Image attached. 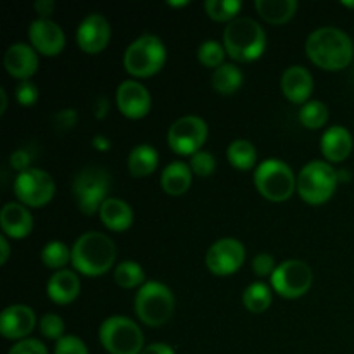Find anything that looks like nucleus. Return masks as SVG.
I'll return each instance as SVG.
<instances>
[{"label":"nucleus","instance_id":"nucleus-1","mask_svg":"<svg viewBox=\"0 0 354 354\" xmlns=\"http://www.w3.org/2000/svg\"><path fill=\"white\" fill-rule=\"evenodd\" d=\"M304 50L310 61L325 71H341L351 64L354 57L351 37L335 26H322L311 31Z\"/></svg>","mask_w":354,"mask_h":354},{"label":"nucleus","instance_id":"nucleus-2","mask_svg":"<svg viewBox=\"0 0 354 354\" xmlns=\"http://www.w3.org/2000/svg\"><path fill=\"white\" fill-rule=\"evenodd\" d=\"M116 261V244L102 232L80 235L71 248V265L85 277L106 275Z\"/></svg>","mask_w":354,"mask_h":354},{"label":"nucleus","instance_id":"nucleus-3","mask_svg":"<svg viewBox=\"0 0 354 354\" xmlns=\"http://www.w3.org/2000/svg\"><path fill=\"white\" fill-rule=\"evenodd\" d=\"M223 47L234 61H258L266 50V33L258 21L241 16L225 28Z\"/></svg>","mask_w":354,"mask_h":354},{"label":"nucleus","instance_id":"nucleus-4","mask_svg":"<svg viewBox=\"0 0 354 354\" xmlns=\"http://www.w3.org/2000/svg\"><path fill=\"white\" fill-rule=\"evenodd\" d=\"M168 52L165 44L156 35H142L127 47L123 64L128 75L135 78H151L165 66Z\"/></svg>","mask_w":354,"mask_h":354},{"label":"nucleus","instance_id":"nucleus-5","mask_svg":"<svg viewBox=\"0 0 354 354\" xmlns=\"http://www.w3.org/2000/svg\"><path fill=\"white\" fill-rule=\"evenodd\" d=\"M175 313V296L161 282H145L135 294V315L147 327L168 324Z\"/></svg>","mask_w":354,"mask_h":354},{"label":"nucleus","instance_id":"nucleus-6","mask_svg":"<svg viewBox=\"0 0 354 354\" xmlns=\"http://www.w3.org/2000/svg\"><path fill=\"white\" fill-rule=\"evenodd\" d=\"M254 185L265 199L283 203L297 190V176L287 162L280 159H266L256 166Z\"/></svg>","mask_w":354,"mask_h":354},{"label":"nucleus","instance_id":"nucleus-7","mask_svg":"<svg viewBox=\"0 0 354 354\" xmlns=\"http://www.w3.org/2000/svg\"><path fill=\"white\" fill-rule=\"evenodd\" d=\"M339 185L337 169L327 161H311L297 175V194L311 206L325 204Z\"/></svg>","mask_w":354,"mask_h":354},{"label":"nucleus","instance_id":"nucleus-8","mask_svg":"<svg viewBox=\"0 0 354 354\" xmlns=\"http://www.w3.org/2000/svg\"><path fill=\"white\" fill-rule=\"evenodd\" d=\"M99 341L109 354H140L144 334L131 318L114 315L106 318L99 328Z\"/></svg>","mask_w":354,"mask_h":354},{"label":"nucleus","instance_id":"nucleus-9","mask_svg":"<svg viewBox=\"0 0 354 354\" xmlns=\"http://www.w3.org/2000/svg\"><path fill=\"white\" fill-rule=\"evenodd\" d=\"M109 189L111 176L106 169L97 168V166L82 169L73 183V194H75L78 209L86 216L99 213L102 204L109 199L107 197Z\"/></svg>","mask_w":354,"mask_h":354},{"label":"nucleus","instance_id":"nucleus-10","mask_svg":"<svg viewBox=\"0 0 354 354\" xmlns=\"http://www.w3.org/2000/svg\"><path fill=\"white\" fill-rule=\"evenodd\" d=\"M313 286V272L310 265L301 259H287L280 263L270 277V287L273 292L286 299H297L308 294Z\"/></svg>","mask_w":354,"mask_h":354},{"label":"nucleus","instance_id":"nucleus-11","mask_svg":"<svg viewBox=\"0 0 354 354\" xmlns=\"http://www.w3.org/2000/svg\"><path fill=\"white\" fill-rule=\"evenodd\" d=\"M209 130L203 118L194 116H182L168 130V145L175 154L178 156H190L192 158L196 152L203 151V145L206 144V138Z\"/></svg>","mask_w":354,"mask_h":354},{"label":"nucleus","instance_id":"nucleus-12","mask_svg":"<svg viewBox=\"0 0 354 354\" xmlns=\"http://www.w3.org/2000/svg\"><path fill=\"white\" fill-rule=\"evenodd\" d=\"M14 194L26 207H41L55 196V182L50 173L40 168H30L14 180Z\"/></svg>","mask_w":354,"mask_h":354},{"label":"nucleus","instance_id":"nucleus-13","mask_svg":"<svg viewBox=\"0 0 354 354\" xmlns=\"http://www.w3.org/2000/svg\"><path fill=\"white\" fill-rule=\"evenodd\" d=\"M245 261V248L232 237L220 239L206 252V266L213 275L228 277L242 268Z\"/></svg>","mask_w":354,"mask_h":354},{"label":"nucleus","instance_id":"nucleus-14","mask_svg":"<svg viewBox=\"0 0 354 354\" xmlns=\"http://www.w3.org/2000/svg\"><path fill=\"white\" fill-rule=\"evenodd\" d=\"M116 106L123 116L130 120H142L151 111L152 97L140 82L124 80L116 90Z\"/></svg>","mask_w":354,"mask_h":354},{"label":"nucleus","instance_id":"nucleus-15","mask_svg":"<svg viewBox=\"0 0 354 354\" xmlns=\"http://www.w3.org/2000/svg\"><path fill=\"white\" fill-rule=\"evenodd\" d=\"M111 24L102 14L92 12L83 17L76 30V44L85 54H99L109 45Z\"/></svg>","mask_w":354,"mask_h":354},{"label":"nucleus","instance_id":"nucleus-16","mask_svg":"<svg viewBox=\"0 0 354 354\" xmlns=\"http://www.w3.org/2000/svg\"><path fill=\"white\" fill-rule=\"evenodd\" d=\"M28 37L31 47L45 57H55L61 54L66 45L64 31L52 19H41V17L35 19L28 28Z\"/></svg>","mask_w":354,"mask_h":354},{"label":"nucleus","instance_id":"nucleus-17","mask_svg":"<svg viewBox=\"0 0 354 354\" xmlns=\"http://www.w3.org/2000/svg\"><path fill=\"white\" fill-rule=\"evenodd\" d=\"M37 327V315L26 304H10L0 313V335L9 341H23Z\"/></svg>","mask_w":354,"mask_h":354},{"label":"nucleus","instance_id":"nucleus-18","mask_svg":"<svg viewBox=\"0 0 354 354\" xmlns=\"http://www.w3.org/2000/svg\"><path fill=\"white\" fill-rule=\"evenodd\" d=\"M3 68L12 78L26 82L38 69V52L23 41L12 44L3 54Z\"/></svg>","mask_w":354,"mask_h":354},{"label":"nucleus","instance_id":"nucleus-19","mask_svg":"<svg viewBox=\"0 0 354 354\" xmlns=\"http://www.w3.org/2000/svg\"><path fill=\"white\" fill-rule=\"evenodd\" d=\"M280 86H282V92L287 100L304 106L310 100L311 93H313L315 82L311 73L304 66L294 64L283 71Z\"/></svg>","mask_w":354,"mask_h":354},{"label":"nucleus","instance_id":"nucleus-20","mask_svg":"<svg viewBox=\"0 0 354 354\" xmlns=\"http://www.w3.org/2000/svg\"><path fill=\"white\" fill-rule=\"evenodd\" d=\"M0 227L3 235L14 241H21L33 230V216L24 204L7 203L0 211Z\"/></svg>","mask_w":354,"mask_h":354},{"label":"nucleus","instance_id":"nucleus-21","mask_svg":"<svg viewBox=\"0 0 354 354\" xmlns=\"http://www.w3.org/2000/svg\"><path fill=\"white\" fill-rule=\"evenodd\" d=\"M320 149L327 162H342L349 158L353 151V135L348 128L334 127L327 128L325 133L322 135Z\"/></svg>","mask_w":354,"mask_h":354},{"label":"nucleus","instance_id":"nucleus-22","mask_svg":"<svg viewBox=\"0 0 354 354\" xmlns=\"http://www.w3.org/2000/svg\"><path fill=\"white\" fill-rule=\"evenodd\" d=\"M80 290H82V282L78 273L68 268L55 272L47 282L48 299L59 306L71 304L80 296Z\"/></svg>","mask_w":354,"mask_h":354},{"label":"nucleus","instance_id":"nucleus-23","mask_svg":"<svg viewBox=\"0 0 354 354\" xmlns=\"http://www.w3.org/2000/svg\"><path fill=\"white\" fill-rule=\"evenodd\" d=\"M100 221L113 232H124L133 223V209L130 204L118 197H109L99 211Z\"/></svg>","mask_w":354,"mask_h":354},{"label":"nucleus","instance_id":"nucleus-24","mask_svg":"<svg viewBox=\"0 0 354 354\" xmlns=\"http://www.w3.org/2000/svg\"><path fill=\"white\" fill-rule=\"evenodd\" d=\"M192 169L185 162H169L161 173V189L171 197L183 196L192 185Z\"/></svg>","mask_w":354,"mask_h":354},{"label":"nucleus","instance_id":"nucleus-25","mask_svg":"<svg viewBox=\"0 0 354 354\" xmlns=\"http://www.w3.org/2000/svg\"><path fill=\"white\" fill-rule=\"evenodd\" d=\"M159 165V154L152 145H135L128 154V171L135 178H145L152 175Z\"/></svg>","mask_w":354,"mask_h":354},{"label":"nucleus","instance_id":"nucleus-26","mask_svg":"<svg viewBox=\"0 0 354 354\" xmlns=\"http://www.w3.org/2000/svg\"><path fill=\"white\" fill-rule=\"evenodd\" d=\"M254 7L266 23L286 24L292 19L299 3L296 0H256Z\"/></svg>","mask_w":354,"mask_h":354},{"label":"nucleus","instance_id":"nucleus-27","mask_svg":"<svg viewBox=\"0 0 354 354\" xmlns=\"http://www.w3.org/2000/svg\"><path fill=\"white\" fill-rule=\"evenodd\" d=\"M244 83V75L234 62H225L218 69H214L211 76V85L221 95H232L237 92Z\"/></svg>","mask_w":354,"mask_h":354},{"label":"nucleus","instance_id":"nucleus-28","mask_svg":"<svg viewBox=\"0 0 354 354\" xmlns=\"http://www.w3.org/2000/svg\"><path fill=\"white\" fill-rule=\"evenodd\" d=\"M244 308L251 313H265L273 303V289L265 282H252L245 287L242 294Z\"/></svg>","mask_w":354,"mask_h":354},{"label":"nucleus","instance_id":"nucleus-29","mask_svg":"<svg viewBox=\"0 0 354 354\" xmlns=\"http://www.w3.org/2000/svg\"><path fill=\"white\" fill-rule=\"evenodd\" d=\"M227 159L239 171H249L258 162V152L251 142L245 140V138H237L228 145Z\"/></svg>","mask_w":354,"mask_h":354},{"label":"nucleus","instance_id":"nucleus-30","mask_svg":"<svg viewBox=\"0 0 354 354\" xmlns=\"http://www.w3.org/2000/svg\"><path fill=\"white\" fill-rule=\"evenodd\" d=\"M114 282L121 287V289H140L145 283V273L144 268L138 265L137 261H121L120 265L114 268Z\"/></svg>","mask_w":354,"mask_h":354},{"label":"nucleus","instance_id":"nucleus-31","mask_svg":"<svg viewBox=\"0 0 354 354\" xmlns=\"http://www.w3.org/2000/svg\"><path fill=\"white\" fill-rule=\"evenodd\" d=\"M328 118H330V113H328L327 104H324L322 100H308L299 109L301 124L310 130L324 128L328 123Z\"/></svg>","mask_w":354,"mask_h":354},{"label":"nucleus","instance_id":"nucleus-32","mask_svg":"<svg viewBox=\"0 0 354 354\" xmlns=\"http://www.w3.org/2000/svg\"><path fill=\"white\" fill-rule=\"evenodd\" d=\"M41 263H44L47 268L55 270V272H61L66 270V265L71 261V249L61 241H50L48 244L44 245L40 252Z\"/></svg>","mask_w":354,"mask_h":354},{"label":"nucleus","instance_id":"nucleus-33","mask_svg":"<svg viewBox=\"0 0 354 354\" xmlns=\"http://www.w3.org/2000/svg\"><path fill=\"white\" fill-rule=\"evenodd\" d=\"M241 9V0H206L204 2L206 14L218 23H232L234 19H237Z\"/></svg>","mask_w":354,"mask_h":354},{"label":"nucleus","instance_id":"nucleus-34","mask_svg":"<svg viewBox=\"0 0 354 354\" xmlns=\"http://www.w3.org/2000/svg\"><path fill=\"white\" fill-rule=\"evenodd\" d=\"M225 57H227V50L223 47V41L218 40H204L197 48V59L203 66L209 69H218L220 66L225 64Z\"/></svg>","mask_w":354,"mask_h":354},{"label":"nucleus","instance_id":"nucleus-35","mask_svg":"<svg viewBox=\"0 0 354 354\" xmlns=\"http://www.w3.org/2000/svg\"><path fill=\"white\" fill-rule=\"evenodd\" d=\"M38 328H40L41 335L45 339H50V341H61L64 337V330H66V325L62 322V318L55 313H47L40 318L38 322Z\"/></svg>","mask_w":354,"mask_h":354},{"label":"nucleus","instance_id":"nucleus-36","mask_svg":"<svg viewBox=\"0 0 354 354\" xmlns=\"http://www.w3.org/2000/svg\"><path fill=\"white\" fill-rule=\"evenodd\" d=\"M189 166L194 175L206 178V176L213 175L214 169H216V158L209 151H199L190 158Z\"/></svg>","mask_w":354,"mask_h":354},{"label":"nucleus","instance_id":"nucleus-37","mask_svg":"<svg viewBox=\"0 0 354 354\" xmlns=\"http://www.w3.org/2000/svg\"><path fill=\"white\" fill-rule=\"evenodd\" d=\"M54 354H88V348L76 335H64L61 341L55 342Z\"/></svg>","mask_w":354,"mask_h":354},{"label":"nucleus","instance_id":"nucleus-38","mask_svg":"<svg viewBox=\"0 0 354 354\" xmlns=\"http://www.w3.org/2000/svg\"><path fill=\"white\" fill-rule=\"evenodd\" d=\"M16 99L21 106H33V104L38 102V97H40V90L35 85L31 80H26V82H19L16 86Z\"/></svg>","mask_w":354,"mask_h":354},{"label":"nucleus","instance_id":"nucleus-39","mask_svg":"<svg viewBox=\"0 0 354 354\" xmlns=\"http://www.w3.org/2000/svg\"><path fill=\"white\" fill-rule=\"evenodd\" d=\"M277 263L275 258L268 252H259V254L254 256L252 259V272H254L256 277L259 279H265V277H272L273 272L277 270Z\"/></svg>","mask_w":354,"mask_h":354},{"label":"nucleus","instance_id":"nucleus-40","mask_svg":"<svg viewBox=\"0 0 354 354\" xmlns=\"http://www.w3.org/2000/svg\"><path fill=\"white\" fill-rule=\"evenodd\" d=\"M9 354H48L47 348L38 339H23L17 341L12 348L9 349Z\"/></svg>","mask_w":354,"mask_h":354},{"label":"nucleus","instance_id":"nucleus-41","mask_svg":"<svg viewBox=\"0 0 354 354\" xmlns=\"http://www.w3.org/2000/svg\"><path fill=\"white\" fill-rule=\"evenodd\" d=\"M31 156H30V152H26V151H23V149H17V151H14L12 154H10V158H9V166L12 169H16L17 171V175H19V173H24V171H28V169L31 168Z\"/></svg>","mask_w":354,"mask_h":354},{"label":"nucleus","instance_id":"nucleus-42","mask_svg":"<svg viewBox=\"0 0 354 354\" xmlns=\"http://www.w3.org/2000/svg\"><path fill=\"white\" fill-rule=\"evenodd\" d=\"M76 121H78V114L75 109H62L55 114V124L59 128H64V130L75 127Z\"/></svg>","mask_w":354,"mask_h":354},{"label":"nucleus","instance_id":"nucleus-43","mask_svg":"<svg viewBox=\"0 0 354 354\" xmlns=\"http://www.w3.org/2000/svg\"><path fill=\"white\" fill-rule=\"evenodd\" d=\"M54 9H55L54 0H37V2H35V10H37V14L41 17V19H48V16L54 12Z\"/></svg>","mask_w":354,"mask_h":354},{"label":"nucleus","instance_id":"nucleus-44","mask_svg":"<svg viewBox=\"0 0 354 354\" xmlns=\"http://www.w3.org/2000/svg\"><path fill=\"white\" fill-rule=\"evenodd\" d=\"M140 354H175V349L165 342H154V344L145 346Z\"/></svg>","mask_w":354,"mask_h":354},{"label":"nucleus","instance_id":"nucleus-45","mask_svg":"<svg viewBox=\"0 0 354 354\" xmlns=\"http://www.w3.org/2000/svg\"><path fill=\"white\" fill-rule=\"evenodd\" d=\"M107 111H109V100L106 97H99L95 100V106H93V114H95V118L102 120V118H106Z\"/></svg>","mask_w":354,"mask_h":354},{"label":"nucleus","instance_id":"nucleus-46","mask_svg":"<svg viewBox=\"0 0 354 354\" xmlns=\"http://www.w3.org/2000/svg\"><path fill=\"white\" fill-rule=\"evenodd\" d=\"M0 252H2V256H0V265H6L7 259H9L10 256V244H9V237L7 235H0Z\"/></svg>","mask_w":354,"mask_h":354},{"label":"nucleus","instance_id":"nucleus-47","mask_svg":"<svg viewBox=\"0 0 354 354\" xmlns=\"http://www.w3.org/2000/svg\"><path fill=\"white\" fill-rule=\"evenodd\" d=\"M92 145L97 149V151H100V152H106V151H109V149H111L109 138L104 137V135H95V137H93V140H92Z\"/></svg>","mask_w":354,"mask_h":354},{"label":"nucleus","instance_id":"nucleus-48","mask_svg":"<svg viewBox=\"0 0 354 354\" xmlns=\"http://www.w3.org/2000/svg\"><path fill=\"white\" fill-rule=\"evenodd\" d=\"M337 180L339 183H344L351 180V173L346 171V169H337Z\"/></svg>","mask_w":354,"mask_h":354},{"label":"nucleus","instance_id":"nucleus-49","mask_svg":"<svg viewBox=\"0 0 354 354\" xmlns=\"http://www.w3.org/2000/svg\"><path fill=\"white\" fill-rule=\"evenodd\" d=\"M0 102H2V106H0V114H3L7 111V93L3 88H0Z\"/></svg>","mask_w":354,"mask_h":354},{"label":"nucleus","instance_id":"nucleus-50","mask_svg":"<svg viewBox=\"0 0 354 354\" xmlns=\"http://www.w3.org/2000/svg\"><path fill=\"white\" fill-rule=\"evenodd\" d=\"M168 6H171V7H185V6H189V2H187V0H183V2H168Z\"/></svg>","mask_w":354,"mask_h":354},{"label":"nucleus","instance_id":"nucleus-51","mask_svg":"<svg viewBox=\"0 0 354 354\" xmlns=\"http://www.w3.org/2000/svg\"><path fill=\"white\" fill-rule=\"evenodd\" d=\"M342 6L348 7V9H354V0H342Z\"/></svg>","mask_w":354,"mask_h":354}]
</instances>
